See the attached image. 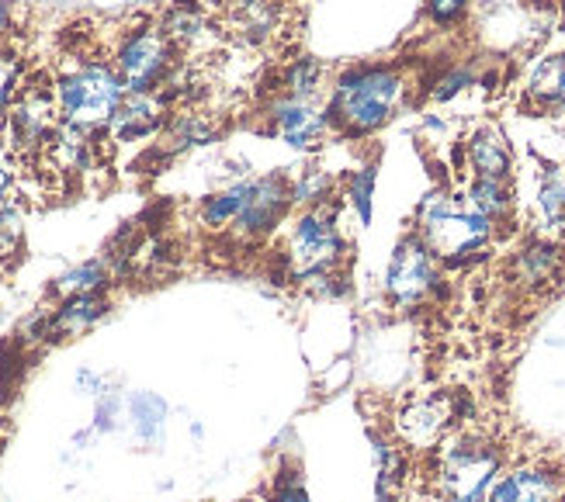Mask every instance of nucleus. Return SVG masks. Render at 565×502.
<instances>
[{
    "instance_id": "1",
    "label": "nucleus",
    "mask_w": 565,
    "mask_h": 502,
    "mask_svg": "<svg viewBox=\"0 0 565 502\" xmlns=\"http://www.w3.org/2000/svg\"><path fill=\"white\" fill-rule=\"evenodd\" d=\"M403 97V73L396 66H358L337 81L330 94V125L340 132L367 136L382 129Z\"/></svg>"
},
{
    "instance_id": "2",
    "label": "nucleus",
    "mask_w": 565,
    "mask_h": 502,
    "mask_svg": "<svg viewBox=\"0 0 565 502\" xmlns=\"http://www.w3.org/2000/svg\"><path fill=\"white\" fill-rule=\"evenodd\" d=\"M493 229L497 222H489L469 205H458V197L448 191H430L416 209V233L424 236L437 260H469L493 243Z\"/></svg>"
},
{
    "instance_id": "3",
    "label": "nucleus",
    "mask_w": 565,
    "mask_h": 502,
    "mask_svg": "<svg viewBox=\"0 0 565 502\" xmlns=\"http://www.w3.org/2000/svg\"><path fill=\"white\" fill-rule=\"evenodd\" d=\"M126 84L118 70L105 63H87L66 73L56 84V108L73 129H108L115 111L126 100Z\"/></svg>"
},
{
    "instance_id": "4",
    "label": "nucleus",
    "mask_w": 565,
    "mask_h": 502,
    "mask_svg": "<svg viewBox=\"0 0 565 502\" xmlns=\"http://www.w3.org/2000/svg\"><path fill=\"white\" fill-rule=\"evenodd\" d=\"M348 254V243L337 233V209L319 201L316 209L302 212L295 218L288 243H285V267H288V281H312L333 274L343 264Z\"/></svg>"
},
{
    "instance_id": "5",
    "label": "nucleus",
    "mask_w": 565,
    "mask_h": 502,
    "mask_svg": "<svg viewBox=\"0 0 565 502\" xmlns=\"http://www.w3.org/2000/svg\"><path fill=\"white\" fill-rule=\"evenodd\" d=\"M503 455L497 444L482 437H455L440 447L437 485L448 502H486L489 489L500 479Z\"/></svg>"
},
{
    "instance_id": "6",
    "label": "nucleus",
    "mask_w": 565,
    "mask_h": 502,
    "mask_svg": "<svg viewBox=\"0 0 565 502\" xmlns=\"http://www.w3.org/2000/svg\"><path fill=\"white\" fill-rule=\"evenodd\" d=\"M437 285H440V274H437L434 249L424 243L420 233L403 236L385 270V295L392 298V306L396 309L420 306V301H427L437 291Z\"/></svg>"
},
{
    "instance_id": "7",
    "label": "nucleus",
    "mask_w": 565,
    "mask_h": 502,
    "mask_svg": "<svg viewBox=\"0 0 565 502\" xmlns=\"http://www.w3.org/2000/svg\"><path fill=\"white\" fill-rule=\"evenodd\" d=\"M167 66H170V39L153 29L129 35L115 56V70L129 94H150L163 81Z\"/></svg>"
},
{
    "instance_id": "8",
    "label": "nucleus",
    "mask_w": 565,
    "mask_h": 502,
    "mask_svg": "<svg viewBox=\"0 0 565 502\" xmlns=\"http://www.w3.org/2000/svg\"><path fill=\"white\" fill-rule=\"evenodd\" d=\"M267 115H271V129L275 136H281L291 149H302V153H312V149L323 146V139L330 136V115L319 111L309 97H278L271 108H267Z\"/></svg>"
},
{
    "instance_id": "9",
    "label": "nucleus",
    "mask_w": 565,
    "mask_h": 502,
    "mask_svg": "<svg viewBox=\"0 0 565 502\" xmlns=\"http://www.w3.org/2000/svg\"><path fill=\"white\" fill-rule=\"evenodd\" d=\"M565 474L545 464H521L500 471L486 502H562Z\"/></svg>"
},
{
    "instance_id": "10",
    "label": "nucleus",
    "mask_w": 565,
    "mask_h": 502,
    "mask_svg": "<svg viewBox=\"0 0 565 502\" xmlns=\"http://www.w3.org/2000/svg\"><path fill=\"white\" fill-rule=\"evenodd\" d=\"M288 205H291V184L285 173H271V178L254 181V197H250L247 212L236 218V229L247 236L271 233Z\"/></svg>"
},
{
    "instance_id": "11",
    "label": "nucleus",
    "mask_w": 565,
    "mask_h": 502,
    "mask_svg": "<svg viewBox=\"0 0 565 502\" xmlns=\"http://www.w3.org/2000/svg\"><path fill=\"white\" fill-rule=\"evenodd\" d=\"M53 132V100L45 90L29 87L11 108V136L18 149H32L42 146Z\"/></svg>"
},
{
    "instance_id": "12",
    "label": "nucleus",
    "mask_w": 565,
    "mask_h": 502,
    "mask_svg": "<svg viewBox=\"0 0 565 502\" xmlns=\"http://www.w3.org/2000/svg\"><path fill=\"white\" fill-rule=\"evenodd\" d=\"M465 153H469V167L476 178H497V181H510L513 178V153L507 146V136L497 129V125H482L465 142Z\"/></svg>"
},
{
    "instance_id": "13",
    "label": "nucleus",
    "mask_w": 565,
    "mask_h": 502,
    "mask_svg": "<svg viewBox=\"0 0 565 502\" xmlns=\"http://www.w3.org/2000/svg\"><path fill=\"white\" fill-rule=\"evenodd\" d=\"M163 125V105L150 94H129L121 100V108L115 111L108 129L115 132L118 142H136V139H146L153 136Z\"/></svg>"
},
{
    "instance_id": "14",
    "label": "nucleus",
    "mask_w": 565,
    "mask_h": 502,
    "mask_svg": "<svg viewBox=\"0 0 565 502\" xmlns=\"http://www.w3.org/2000/svg\"><path fill=\"white\" fill-rule=\"evenodd\" d=\"M451 413H448V402H416V406L403 409L399 416V437L416 447V450H427L440 440V434H445Z\"/></svg>"
},
{
    "instance_id": "15",
    "label": "nucleus",
    "mask_w": 565,
    "mask_h": 502,
    "mask_svg": "<svg viewBox=\"0 0 565 502\" xmlns=\"http://www.w3.org/2000/svg\"><path fill=\"white\" fill-rule=\"evenodd\" d=\"M108 316V298L102 291L94 295H70L63 306L49 316V333L53 337H77L90 330L94 322H102Z\"/></svg>"
},
{
    "instance_id": "16",
    "label": "nucleus",
    "mask_w": 565,
    "mask_h": 502,
    "mask_svg": "<svg viewBox=\"0 0 565 502\" xmlns=\"http://www.w3.org/2000/svg\"><path fill=\"white\" fill-rule=\"evenodd\" d=\"M465 205L472 212L486 215L489 222H500L513 212V191L510 181L497 178H472V184L465 188Z\"/></svg>"
},
{
    "instance_id": "17",
    "label": "nucleus",
    "mask_w": 565,
    "mask_h": 502,
    "mask_svg": "<svg viewBox=\"0 0 565 502\" xmlns=\"http://www.w3.org/2000/svg\"><path fill=\"white\" fill-rule=\"evenodd\" d=\"M562 267V249L552 243V239H534L527 243L518 260H513V270H518V278L527 281V285H542V281H552Z\"/></svg>"
},
{
    "instance_id": "18",
    "label": "nucleus",
    "mask_w": 565,
    "mask_h": 502,
    "mask_svg": "<svg viewBox=\"0 0 565 502\" xmlns=\"http://www.w3.org/2000/svg\"><path fill=\"white\" fill-rule=\"evenodd\" d=\"M129 416L142 444H160L167 426V402L157 392H136L129 398Z\"/></svg>"
},
{
    "instance_id": "19",
    "label": "nucleus",
    "mask_w": 565,
    "mask_h": 502,
    "mask_svg": "<svg viewBox=\"0 0 565 502\" xmlns=\"http://www.w3.org/2000/svg\"><path fill=\"white\" fill-rule=\"evenodd\" d=\"M537 215L552 229H565V167H545L537 181Z\"/></svg>"
},
{
    "instance_id": "20",
    "label": "nucleus",
    "mask_w": 565,
    "mask_h": 502,
    "mask_svg": "<svg viewBox=\"0 0 565 502\" xmlns=\"http://www.w3.org/2000/svg\"><path fill=\"white\" fill-rule=\"evenodd\" d=\"M375 444V468H379V502H392L403 485V474H406V458L399 447H392L385 437H372Z\"/></svg>"
},
{
    "instance_id": "21",
    "label": "nucleus",
    "mask_w": 565,
    "mask_h": 502,
    "mask_svg": "<svg viewBox=\"0 0 565 502\" xmlns=\"http://www.w3.org/2000/svg\"><path fill=\"white\" fill-rule=\"evenodd\" d=\"M250 197H254V181L233 184L230 191L209 197V201H205V209H202L205 225H230V222H236L243 212H247Z\"/></svg>"
},
{
    "instance_id": "22",
    "label": "nucleus",
    "mask_w": 565,
    "mask_h": 502,
    "mask_svg": "<svg viewBox=\"0 0 565 502\" xmlns=\"http://www.w3.org/2000/svg\"><path fill=\"white\" fill-rule=\"evenodd\" d=\"M108 281V270L102 260H90V264H81V267H73L66 270L63 278L56 281V291L60 295H94V291H102Z\"/></svg>"
},
{
    "instance_id": "23",
    "label": "nucleus",
    "mask_w": 565,
    "mask_h": 502,
    "mask_svg": "<svg viewBox=\"0 0 565 502\" xmlns=\"http://www.w3.org/2000/svg\"><path fill=\"white\" fill-rule=\"evenodd\" d=\"M319 84H323V66H319V60H295L285 73V94L291 97H316Z\"/></svg>"
},
{
    "instance_id": "24",
    "label": "nucleus",
    "mask_w": 565,
    "mask_h": 502,
    "mask_svg": "<svg viewBox=\"0 0 565 502\" xmlns=\"http://www.w3.org/2000/svg\"><path fill=\"white\" fill-rule=\"evenodd\" d=\"M372 197H375V167H361L348 178V201L358 209L361 222L372 218Z\"/></svg>"
},
{
    "instance_id": "25",
    "label": "nucleus",
    "mask_w": 565,
    "mask_h": 502,
    "mask_svg": "<svg viewBox=\"0 0 565 502\" xmlns=\"http://www.w3.org/2000/svg\"><path fill=\"white\" fill-rule=\"evenodd\" d=\"M330 173L323 170H306L302 178L291 181V201L295 205H319L323 201V194L330 191Z\"/></svg>"
},
{
    "instance_id": "26",
    "label": "nucleus",
    "mask_w": 565,
    "mask_h": 502,
    "mask_svg": "<svg viewBox=\"0 0 565 502\" xmlns=\"http://www.w3.org/2000/svg\"><path fill=\"white\" fill-rule=\"evenodd\" d=\"M202 11L199 8H191V4H178L174 11L167 14L163 21V35L167 39H194L202 32Z\"/></svg>"
},
{
    "instance_id": "27",
    "label": "nucleus",
    "mask_w": 565,
    "mask_h": 502,
    "mask_svg": "<svg viewBox=\"0 0 565 502\" xmlns=\"http://www.w3.org/2000/svg\"><path fill=\"white\" fill-rule=\"evenodd\" d=\"M479 81V70L472 63H465V66H455L448 77H440L437 87H434V100H451L455 94H461L465 87H472Z\"/></svg>"
},
{
    "instance_id": "28",
    "label": "nucleus",
    "mask_w": 565,
    "mask_h": 502,
    "mask_svg": "<svg viewBox=\"0 0 565 502\" xmlns=\"http://www.w3.org/2000/svg\"><path fill=\"white\" fill-rule=\"evenodd\" d=\"M271 502H309V492L302 489V479H299V471H291L285 468L275 485H271Z\"/></svg>"
},
{
    "instance_id": "29",
    "label": "nucleus",
    "mask_w": 565,
    "mask_h": 502,
    "mask_svg": "<svg viewBox=\"0 0 565 502\" xmlns=\"http://www.w3.org/2000/svg\"><path fill=\"white\" fill-rule=\"evenodd\" d=\"M174 136H178V146H202V142L212 139V125H205L202 118L188 115V118L174 121Z\"/></svg>"
},
{
    "instance_id": "30",
    "label": "nucleus",
    "mask_w": 565,
    "mask_h": 502,
    "mask_svg": "<svg viewBox=\"0 0 565 502\" xmlns=\"http://www.w3.org/2000/svg\"><path fill=\"white\" fill-rule=\"evenodd\" d=\"M14 84H18V60L0 53V121L8 118L11 97H14Z\"/></svg>"
},
{
    "instance_id": "31",
    "label": "nucleus",
    "mask_w": 565,
    "mask_h": 502,
    "mask_svg": "<svg viewBox=\"0 0 565 502\" xmlns=\"http://www.w3.org/2000/svg\"><path fill=\"white\" fill-rule=\"evenodd\" d=\"M121 413V398L115 392H105L102 398H97V409H94V430H115V416Z\"/></svg>"
},
{
    "instance_id": "32",
    "label": "nucleus",
    "mask_w": 565,
    "mask_h": 502,
    "mask_svg": "<svg viewBox=\"0 0 565 502\" xmlns=\"http://www.w3.org/2000/svg\"><path fill=\"white\" fill-rule=\"evenodd\" d=\"M472 0H427V14L437 21V24H451L458 21L465 11H469Z\"/></svg>"
},
{
    "instance_id": "33",
    "label": "nucleus",
    "mask_w": 565,
    "mask_h": 502,
    "mask_svg": "<svg viewBox=\"0 0 565 502\" xmlns=\"http://www.w3.org/2000/svg\"><path fill=\"white\" fill-rule=\"evenodd\" d=\"M21 218H18V212L11 209V201L8 197H0V239H11V236H18V225Z\"/></svg>"
},
{
    "instance_id": "34",
    "label": "nucleus",
    "mask_w": 565,
    "mask_h": 502,
    "mask_svg": "<svg viewBox=\"0 0 565 502\" xmlns=\"http://www.w3.org/2000/svg\"><path fill=\"white\" fill-rule=\"evenodd\" d=\"M77 385L87 392V395H94V398H102L108 388H105V378H97V374H90V371H81L77 374Z\"/></svg>"
},
{
    "instance_id": "35",
    "label": "nucleus",
    "mask_w": 565,
    "mask_h": 502,
    "mask_svg": "<svg viewBox=\"0 0 565 502\" xmlns=\"http://www.w3.org/2000/svg\"><path fill=\"white\" fill-rule=\"evenodd\" d=\"M8 191H11V170L0 163V197H8Z\"/></svg>"
},
{
    "instance_id": "36",
    "label": "nucleus",
    "mask_w": 565,
    "mask_h": 502,
    "mask_svg": "<svg viewBox=\"0 0 565 502\" xmlns=\"http://www.w3.org/2000/svg\"><path fill=\"white\" fill-rule=\"evenodd\" d=\"M8 21H11V8H8V0H0V32L8 29Z\"/></svg>"
}]
</instances>
